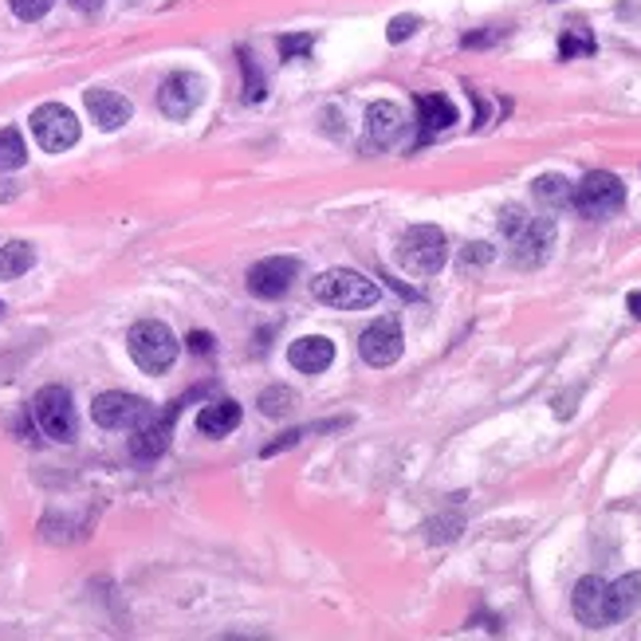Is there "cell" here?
Here are the masks:
<instances>
[{
    "label": "cell",
    "instance_id": "26",
    "mask_svg": "<svg viewBox=\"0 0 641 641\" xmlns=\"http://www.w3.org/2000/svg\"><path fill=\"white\" fill-rule=\"evenodd\" d=\"M291 402H296V398H291L288 386H271V389H264L256 406H260L264 417H284V414H291Z\"/></svg>",
    "mask_w": 641,
    "mask_h": 641
},
{
    "label": "cell",
    "instance_id": "4",
    "mask_svg": "<svg viewBox=\"0 0 641 641\" xmlns=\"http://www.w3.org/2000/svg\"><path fill=\"white\" fill-rule=\"evenodd\" d=\"M130 359H135L138 371L146 374H165L178 362V351L181 343L173 339V331L165 323H158V319H146V323H135L130 327Z\"/></svg>",
    "mask_w": 641,
    "mask_h": 641
},
{
    "label": "cell",
    "instance_id": "21",
    "mask_svg": "<svg viewBox=\"0 0 641 641\" xmlns=\"http://www.w3.org/2000/svg\"><path fill=\"white\" fill-rule=\"evenodd\" d=\"M570 185L563 173H543V178H535L532 181V193H535V201H539L543 209H563V205H570Z\"/></svg>",
    "mask_w": 641,
    "mask_h": 641
},
{
    "label": "cell",
    "instance_id": "15",
    "mask_svg": "<svg viewBox=\"0 0 641 641\" xmlns=\"http://www.w3.org/2000/svg\"><path fill=\"white\" fill-rule=\"evenodd\" d=\"M406 135V115H402L398 103H371L366 107V138H371L378 150L394 146Z\"/></svg>",
    "mask_w": 641,
    "mask_h": 641
},
{
    "label": "cell",
    "instance_id": "34",
    "mask_svg": "<svg viewBox=\"0 0 641 641\" xmlns=\"http://www.w3.org/2000/svg\"><path fill=\"white\" fill-rule=\"evenodd\" d=\"M626 311H630L633 319H641V291H630V299H626Z\"/></svg>",
    "mask_w": 641,
    "mask_h": 641
},
{
    "label": "cell",
    "instance_id": "18",
    "mask_svg": "<svg viewBox=\"0 0 641 641\" xmlns=\"http://www.w3.org/2000/svg\"><path fill=\"white\" fill-rule=\"evenodd\" d=\"M417 115H421V135L434 138L457 122V107L445 95H417Z\"/></svg>",
    "mask_w": 641,
    "mask_h": 641
},
{
    "label": "cell",
    "instance_id": "27",
    "mask_svg": "<svg viewBox=\"0 0 641 641\" xmlns=\"http://www.w3.org/2000/svg\"><path fill=\"white\" fill-rule=\"evenodd\" d=\"M9 4H12V12H17L20 20H40V17L52 12L55 0H9Z\"/></svg>",
    "mask_w": 641,
    "mask_h": 641
},
{
    "label": "cell",
    "instance_id": "8",
    "mask_svg": "<svg viewBox=\"0 0 641 641\" xmlns=\"http://www.w3.org/2000/svg\"><path fill=\"white\" fill-rule=\"evenodd\" d=\"M181 409H185V398L173 402L165 414H150L142 425H135V437H130V457H135V461H158V457L170 449L173 421L181 417Z\"/></svg>",
    "mask_w": 641,
    "mask_h": 641
},
{
    "label": "cell",
    "instance_id": "11",
    "mask_svg": "<svg viewBox=\"0 0 641 641\" xmlns=\"http://www.w3.org/2000/svg\"><path fill=\"white\" fill-rule=\"evenodd\" d=\"M150 414H154V409L146 406L142 398L122 394V389L99 394L95 406H90V417H95V425H103V429H135V425H142Z\"/></svg>",
    "mask_w": 641,
    "mask_h": 641
},
{
    "label": "cell",
    "instance_id": "20",
    "mask_svg": "<svg viewBox=\"0 0 641 641\" xmlns=\"http://www.w3.org/2000/svg\"><path fill=\"white\" fill-rule=\"evenodd\" d=\"M36 264V248L28 241H9L0 248V280H20Z\"/></svg>",
    "mask_w": 641,
    "mask_h": 641
},
{
    "label": "cell",
    "instance_id": "30",
    "mask_svg": "<svg viewBox=\"0 0 641 641\" xmlns=\"http://www.w3.org/2000/svg\"><path fill=\"white\" fill-rule=\"evenodd\" d=\"M417 24H421L417 17H394V20H389V32H386L389 44H402V40H409L417 32Z\"/></svg>",
    "mask_w": 641,
    "mask_h": 641
},
{
    "label": "cell",
    "instance_id": "28",
    "mask_svg": "<svg viewBox=\"0 0 641 641\" xmlns=\"http://www.w3.org/2000/svg\"><path fill=\"white\" fill-rule=\"evenodd\" d=\"M457 532H461V520H457V515H452V520H434V524L425 527L429 543H449V539H457Z\"/></svg>",
    "mask_w": 641,
    "mask_h": 641
},
{
    "label": "cell",
    "instance_id": "25",
    "mask_svg": "<svg viewBox=\"0 0 641 641\" xmlns=\"http://www.w3.org/2000/svg\"><path fill=\"white\" fill-rule=\"evenodd\" d=\"M595 52V36H590L587 28H567L563 32V40H559V55L563 60H575V55H590Z\"/></svg>",
    "mask_w": 641,
    "mask_h": 641
},
{
    "label": "cell",
    "instance_id": "29",
    "mask_svg": "<svg viewBox=\"0 0 641 641\" xmlns=\"http://www.w3.org/2000/svg\"><path fill=\"white\" fill-rule=\"evenodd\" d=\"M311 44H316V40L303 36V32H299V36H280V60H296V55H308Z\"/></svg>",
    "mask_w": 641,
    "mask_h": 641
},
{
    "label": "cell",
    "instance_id": "17",
    "mask_svg": "<svg viewBox=\"0 0 641 641\" xmlns=\"http://www.w3.org/2000/svg\"><path fill=\"white\" fill-rule=\"evenodd\" d=\"M288 362L296 366L299 374H323L327 366L334 362V343L331 339H323V334H308V339L291 343Z\"/></svg>",
    "mask_w": 641,
    "mask_h": 641
},
{
    "label": "cell",
    "instance_id": "7",
    "mask_svg": "<svg viewBox=\"0 0 641 641\" xmlns=\"http://www.w3.org/2000/svg\"><path fill=\"white\" fill-rule=\"evenodd\" d=\"M32 135H36L40 150L47 154H64L79 142V118L64 107V103H44L32 110Z\"/></svg>",
    "mask_w": 641,
    "mask_h": 641
},
{
    "label": "cell",
    "instance_id": "31",
    "mask_svg": "<svg viewBox=\"0 0 641 641\" xmlns=\"http://www.w3.org/2000/svg\"><path fill=\"white\" fill-rule=\"evenodd\" d=\"M492 256H496L492 253V244H469V253L461 256V264L464 268H472V264H488Z\"/></svg>",
    "mask_w": 641,
    "mask_h": 641
},
{
    "label": "cell",
    "instance_id": "33",
    "mask_svg": "<svg viewBox=\"0 0 641 641\" xmlns=\"http://www.w3.org/2000/svg\"><path fill=\"white\" fill-rule=\"evenodd\" d=\"M500 32H480V36H464V47H480V44H492Z\"/></svg>",
    "mask_w": 641,
    "mask_h": 641
},
{
    "label": "cell",
    "instance_id": "16",
    "mask_svg": "<svg viewBox=\"0 0 641 641\" xmlns=\"http://www.w3.org/2000/svg\"><path fill=\"white\" fill-rule=\"evenodd\" d=\"M641 606V570L622 575L618 583H606V622H626Z\"/></svg>",
    "mask_w": 641,
    "mask_h": 641
},
{
    "label": "cell",
    "instance_id": "3",
    "mask_svg": "<svg viewBox=\"0 0 641 641\" xmlns=\"http://www.w3.org/2000/svg\"><path fill=\"white\" fill-rule=\"evenodd\" d=\"M445 260H449V241H445V233L437 225H414L402 233L398 264L409 276H417V280L437 276L445 268Z\"/></svg>",
    "mask_w": 641,
    "mask_h": 641
},
{
    "label": "cell",
    "instance_id": "10",
    "mask_svg": "<svg viewBox=\"0 0 641 641\" xmlns=\"http://www.w3.org/2000/svg\"><path fill=\"white\" fill-rule=\"evenodd\" d=\"M201 99H205V83L193 72H173L170 79L158 87V110H162L165 118H173V122H185V118L201 107Z\"/></svg>",
    "mask_w": 641,
    "mask_h": 641
},
{
    "label": "cell",
    "instance_id": "14",
    "mask_svg": "<svg viewBox=\"0 0 641 641\" xmlns=\"http://www.w3.org/2000/svg\"><path fill=\"white\" fill-rule=\"evenodd\" d=\"M570 610L587 630H606V583L598 575H587L570 595Z\"/></svg>",
    "mask_w": 641,
    "mask_h": 641
},
{
    "label": "cell",
    "instance_id": "2",
    "mask_svg": "<svg viewBox=\"0 0 641 641\" xmlns=\"http://www.w3.org/2000/svg\"><path fill=\"white\" fill-rule=\"evenodd\" d=\"M311 296L323 303V308H339V311H359V308H374L378 303V284L366 280L362 271L351 268H331L323 276L311 280Z\"/></svg>",
    "mask_w": 641,
    "mask_h": 641
},
{
    "label": "cell",
    "instance_id": "9",
    "mask_svg": "<svg viewBox=\"0 0 641 641\" xmlns=\"http://www.w3.org/2000/svg\"><path fill=\"white\" fill-rule=\"evenodd\" d=\"M402 351H406V339H402V323L394 316L371 323L359 339L362 362H366V366H378V371L382 366H394V362L402 359Z\"/></svg>",
    "mask_w": 641,
    "mask_h": 641
},
{
    "label": "cell",
    "instance_id": "1",
    "mask_svg": "<svg viewBox=\"0 0 641 641\" xmlns=\"http://www.w3.org/2000/svg\"><path fill=\"white\" fill-rule=\"evenodd\" d=\"M500 228H504L508 244H512V264L515 268H543L555 248V221L552 217H527L520 205H508L500 213Z\"/></svg>",
    "mask_w": 641,
    "mask_h": 641
},
{
    "label": "cell",
    "instance_id": "36",
    "mask_svg": "<svg viewBox=\"0 0 641 641\" xmlns=\"http://www.w3.org/2000/svg\"><path fill=\"white\" fill-rule=\"evenodd\" d=\"M12 193H17V190H12V181H0V201H9Z\"/></svg>",
    "mask_w": 641,
    "mask_h": 641
},
{
    "label": "cell",
    "instance_id": "32",
    "mask_svg": "<svg viewBox=\"0 0 641 641\" xmlns=\"http://www.w3.org/2000/svg\"><path fill=\"white\" fill-rule=\"evenodd\" d=\"M190 351H193V354H209V351H213V334L193 331V334H190Z\"/></svg>",
    "mask_w": 641,
    "mask_h": 641
},
{
    "label": "cell",
    "instance_id": "19",
    "mask_svg": "<svg viewBox=\"0 0 641 641\" xmlns=\"http://www.w3.org/2000/svg\"><path fill=\"white\" fill-rule=\"evenodd\" d=\"M236 425H241V406H236V402H228V398L205 406V409H201V417H197V429L205 437H228Z\"/></svg>",
    "mask_w": 641,
    "mask_h": 641
},
{
    "label": "cell",
    "instance_id": "24",
    "mask_svg": "<svg viewBox=\"0 0 641 641\" xmlns=\"http://www.w3.org/2000/svg\"><path fill=\"white\" fill-rule=\"evenodd\" d=\"M343 425H346V421H319V425H303V429H291V434H284L280 441L264 445L260 457H280L284 449H291V445H299V441H303V437L319 434V429H343Z\"/></svg>",
    "mask_w": 641,
    "mask_h": 641
},
{
    "label": "cell",
    "instance_id": "22",
    "mask_svg": "<svg viewBox=\"0 0 641 641\" xmlns=\"http://www.w3.org/2000/svg\"><path fill=\"white\" fill-rule=\"evenodd\" d=\"M28 162V150H24V138H20L17 127L0 130V173L20 170Z\"/></svg>",
    "mask_w": 641,
    "mask_h": 641
},
{
    "label": "cell",
    "instance_id": "6",
    "mask_svg": "<svg viewBox=\"0 0 641 641\" xmlns=\"http://www.w3.org/2000/svg\"><path fill=\"white\" fill-rule=\"evenodd\" d=\"M570 205L583 213V217H615L618 209L626 205V185L618 173H606V170H595L587 178L578 181L575 190H570Z\"/></svg>",
    "mask_w": 641,
    "mask_h": 641
},
{
    "label": "cell",
    "instance_id": "37",
    "mask_svg": "<svg viewBox=\"0 0 641 641\" xmlns=\"http://www.w3.org/2000/svg\"><path fill=\"white\" fill-rule=\"evenodd\" d=\"M0 311H4V303H0Z\"/></svg>",
    "mask_w": 641,
    "mask_h": 641
},
{
    "label": "cell",
    "instance_id": "5",
    "mask_svg": "<svg viewBox=\"0 0 641 641\" xmlns=\"http://www.w3.org/2000/svg\"><path fill=\"white\" fill-rule=\"evenodd\" d=\"M32 421H36V429L44 437H52V441L67 445L75 441V434H79V417H75V402L72 394H67L64 386H44L32 398Z\"/></svg>",
    "mask_w": 641,
    "mask_h": 641
},
{
    "label": "cell",
    "instance_id": "12",
    "mask_svg": "<svg viewBox=\"0 0 641 641\" xmlns=\"http://www.w3.org/2000/svg\"><path fill=\"white\" fill-rule=\"evenodd\" d=\"M296 276H299V260H291V256H268V260L248 268V291L256 299H280L291 291Z\"/></svg>",
    "mask_w": 641,
    "mask_h": 641
},
{
    "label": "cell",
    "instance_id": "35",
    "mask_svg": "<svg viewBox=\"0 0 641 641\" xmlns=\"http://www.w3.org/2000/svg\"><path fill=\"white\" fill-rule=\"evenodd\" d=\"M72 4H75V9H83V12H95L103 4V0H72Z\"/></svg>",
    "mask_w": 641,
    "mask_h": 641
},
{
    "label": "cell",
    "instance_id": "23",
    "mask_svg": "<svg viewBox=\"0 0 641 641\" xmlns=\"http://www.w3.org/2000/svg\"><path fill=\"white\" fill-rule=\"evenodd\" d=\"M236 60H241V72H244V99L260 103L264 99V75H260V67H256L253 52H248V47H236Z\"/></svg>",
    "mask_w": 641,
    "mask_h": 641
},
{
    "label": "cell",
    "instance_id": "13",
    "mask_svg": "<svg viewBox=\"0 0 641 641\" xmlns=\"http://www.w3.org/2000/svg\"><path fill=\"white\" fill-rule=\"evenodd\" d=\"M83 103H87L90 118H95V127L99 130L127 127L130 115H135V107H130L127 95H118V90H107V87H90L87 95H83Z\"/></svg>",
    "mask_w": 641,
    "mask_h": 641
}]
</instances>
